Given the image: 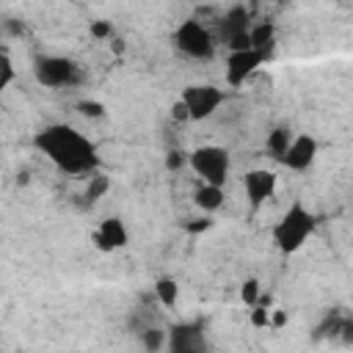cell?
Masks as SVG:
<instances>
[{"mask_svg":"<svg viewBox=\"0 0 353 353\" xmlns=\"http://www.w3.org/2000/svg\"><path fill=\"white\" fill-rule=\"evenodd\" d=\"M33 143L58 171H63L69 176H88L99 165L97 146L69 124L44 127L41 132H36Z\"/></svg>","mask_w":353,"mask_h":353,"instance_id":"1","label":"cell"},{"mask_svg":"<svg viewBox=\"0 0 353 353\" xmlns=\"http://www.w3.org/2000/svg\"><path fill=\"white\" fill-rule=\"evenodd\" d=\"M314 232V215L301 204V201H292L281 215L279 221L273 223V243L281 254H295L306 245V240L312 237Z\"/></svg>","mask_w":353,"mask_h":353,"instance_id":"2","label":"cell"},{"mask_svg":"<svg viewBox=\"0 0 353 353\" xmlns=\"http://www.w3.org/2000/svg\"><path fill=\"white\" fill-rule=\"evenodd\" d=\"M188 165L190 171L199 176V182H210V185H226L229 171H232V157L223 146L215 143H204L196 146L188 154Z\"/></svg>","mask_w":353,"mask_h":353,"instance_id":"3","label":"cell"},{"mask_svg":"<svg viewBox=\"0 0 353 353\" xmlns=\"http://www.w3.org/2000/svg\"><path fill=\"white\" fill-rule=\"evenodd\" d=\"M174 44L182 55L196 58V61H207L215 52V39L210 33V28L199 19H185L179 22V28L174 30Z\"/></svg>","mask_w":353,"mask_h":353,"instance_id":"4","label":"cell"},{"mask_svg":"<svg viewBox=\"0 0 353 353\" xmlns=\"http://www.w3.org/2000/svg\"><path fill=\"white\" fill-rule=\"evenodd\" d=\"M33 72H36L39 85H44V88H69L83 80L80 66L63 55H41L36 61Z\"/></svg>","mask_w":353,"mask_h":353,"instance_id":"5","label":"cell"},{"mask_svg":"<svg viewBox=\"0 0 353 353\" xmlns=\"http://www.w3.org/2000/svg\"><path fill=\"white\" fill-rule=\"evenodd\" d=\"M179 99L185 102L190 121H204L223 105V91L218 85H210V83H193V85L182 88Z\"/></svg>","mask_w":353,"mask_h":353,"instance_id":"6","label":"cell"},{"mask_svg":"<svg viewBox=\"0 0 353 353\" xmlns=\"http://www.w3.org/2000/svg\"><path fill=\"white\" fill-rule=\"evenodd\" d=\"M265 61H268V50H256V47L229 50L223 77H226V83H229L232 88H240L243 83H248V80L259 72V66H262Z\"/></svg>","mask_w":353,"mask_h":353,"instance_id":"7","label":"cell"},{"mask_svg":"<svg viewBox=\"0 0 353 353\" xmlns=\"http://www.w3.org/2000/svg\"><path fill=\"white\" fill-rule=\"evenodd\" d=\"M276 188H279V176L270 168H251L243 174V193L254 210L270 201L276 196Z\"/></svg>","mask_w":353,"mask_h":353,"instance_id":"8","label":"cell"},{"mask_svg":"<svg viewBox=\"0 0 353 353\" xmlns=\"http://www.w3.org/2000/svg\"><path fill=\"white\" fill-rule=\"evenodd\" d=\"M317 149L320 146H317V138L314 135H309V132L292 135V143H290L287 154L281 157V163H284V168H290L295 174L309 171L314 165V160H317Z\"/></svg>","mask_w":353,"mask_h":353,"instance_id":"9","label":"cell"},{"mask_svg":"<svg viewBox=\"0 0 353 353\" xmlns=\"http://www.w3.org/2000/svg\"><path fill=\"white\" fill-rule=\"evenodd\" d=\"M130 243V232L124 226L121 218L110 215V218H102L99 226L94 229V245L105 254H113V251H121L124 245Z\"/></svg>","mask_w":353,"mask_h":353,"instance_id":"10","label":"cell"},{"mask_svg":"<svg viewBox=\"0 0 353 353\" xmlns=\"http://www.w3.org/2000/svg\"><path fill=\"white\" fill-rule=\"evenodd\" d=\"M168 347L174 353H196V350H204V339H201V331L193 328V325H179L174 331H168Z\"/></svg>","mask_w":353,"mask_h":353,"instance_id":"11","label":"cell"},{"mask_svg":"<svg viewBox=\"0 0 353 353\" xmlns=\"http://www.w3.org/2000/svg\"><path fill=\"white\" fill-rule=\"evenodd\" d=\"M193 201H196V207L201 210V212H215V210H221L223 207V201H226V190H223V185H210V182H199V188L193 190Z\"/></svg>","mask_w":353,"mask_h":353,"instance_id":"12","label":"cell"},{"mask_svg":"<svg viewBox=\"0 0 353 353\" xmlns=\"http://www.w3.org/2000/svg\"><path fill=\"white\" fill-rule=\"evenodd\" d=\"M248 19H251V17H248V8H243V6L229 8V11L223 14V19H221V33H223V39L229 41L232 36H237V33L248 30V28H251V22H248Z\"/></svg>","mask_w":353,"mask_h":353,"instance_id":"13","label":"cell"},{"mask_svg":"<svg viewBox=\"0 0 353 353\" xmlns=\"http://www.w3.org/2000/svg\"><path fill=\"white\" fill-rule=\"evenodd\" d=\"M154 298H157V303L165 306V309L176 306V301H179V284H176V279H171V276L157 279V281H154Z\"/></svg>","mask_w":353,"mask_h":353,"instance_id":"14","label":"cell"},{"mask_svg":"<svg viewBox=\"0 0 353 353\" xmlns=\"http://www.w3.org/2000/svg\"><path fill=\"white\" fill-rule=\"evenodd\" d=\"M290 143H292V132H290V130H284V127H276V130H270V132H268V141H265L268 152H270L276 160H281V157L287 154Z\"/></svg>","mask_w":353,"mask_h":353,"instance_id":"15","label":"cell"},{"mask_svg":"<svg viewBox=\"0 0 353 353\" xmlns=\"http://www.w3.org/2000/svg\"><path fill=\"white\" fill-rule=\"evenodd\" d=\"M251 47H256V50H270V44H273V36H276V28H273V22H256V25H251Z\"/></svg>","mask_w":353,"mask_h":353,"instance_id":"16","label":"cell"},{"mask_svg":"<svg viewBox=\"0 0 353 353\" xmlns=\"http://www.w3.org/2000/svg\"><path fill=\"white\" fill-rule=\"evenodd\" d=\"M108 188H110V179L94 171V174H88V188H85V199H88V201H97V199H102V196L108 193Z\"/></svg>","mask_w":353,"mask_h":353,"instance_id":"17","label":"cell"},{"mask_svg":"<svg viewBox=\"0 0 353 353\" xmlns=\"http://www.w3.org/2000/svg\"><path fill=\"white\" fill-rule=\"evenodd\" d=\"M240 301H243L248 309L262 301V284H259V279H245V281H243V287H240Z\"/></svg>","mask_w":353,"mask_h":353,"instance_id":"18","label":"cell"},{"mask_svg":"<svg viewBox=\"0 0 353 353\" xmlns=\"http://www.w3.org/2000/svg\"><path fill=\"white\" fill-rule=\"evenodd\" d=\"M248 320H251V325H254V328H270V309H268V298H262L256 306H251Z\"/></svg>","mask_w":353,"mask_h":353,"instance_id":"19","label":"cell"},{"mask_svg":"<svg viewBox=\"0 0 353 353\" xmlns=\"http://www.w3.org/2000/svg\"><path fill=\"white\" fill-rule=\"evenodd\" d=\"M141 342L146 350H160V347H168V339H165V331L160 328H146L141 331Z\"/></svg>","mask_w":353,"mask_h":353,"instance_id":"20","label":"cell"},{"mask_svg":"<svg viewBox=\"0 0 353 353\" xmlns=\"http://www.w3.org/2000/svg\"><path fill=\"white\" fill-rule=\"evenodd\" d=\"M14 77H17L14 61H11L8 50H3V52H0V88H8V85L14 83Z\"/></svg>","mask_w":353,"mask_h":353,"instance_id":"21","label":"cell"},{"mask_svg":"<svg viewBox=\"0 0 353 353\" xmlns=\"http://www.w3.org/2000/svg\"><path fill=\"white\" fill-rule=\"evenodd\" d=\"M91 36L94 39H110L113 36V28H110V22H105V19H97V22H91Z\"/></svg>","mask_w":353,"mask_h":353,"instance_id":"22","label":"cell"},{"mask_svg":"<svg viewBox=\"0 0 353 353\" xmlns=\"http://www.w3.org/2000/svg\"><path fill=\"white\" fill-rule=\"evenodd\" d=\"M77 108H80V113H83V116H91V119L105 116V108H102L99 102H80Z\"/></svg>","mask_w":353,"mask_h":353,"instance_id":"23","label":"cell"},{"mask_svg":"<svg viewBox=\"0 0 353 353\" xmlns=\"http://www.w3.org/2000/svg\"><path fill=\"white\" fill-rule=\"evenodd\" d=\"M287 325V312L284 309H270V328H284Z\"/></svg>","mask_w":353,"mask_h":353,"instance_id":"24","label":"cell"},{"mask_svg":"<svg viewBox=\"0 0 353 353\" xmlns=\"http://www.w3.org/2000/svg\"><path fill=\"white\" fill-rule=\"evenodd\" d=\"M171 113H174V119H179V121H190V116H188V108H185V102H182V99H176V102H174Z\"/></svg>","mask_w":353,"mask_h":353,"instance_id":"25","label":"cell"},{"mask_svg":"<svg viewBox=\"0 0 353 353\" xmlns=\"http://www.w3.org/2000/svg\"><path fill=\"white\" fill-rule=\"evenodd\" d=\"M165 163H168V168L174 171V168H179V165L185 163V157H182V152H168V160H165Z\"/></svg>","mask_w":353,"mask_h":353,"instance_id":"26","label":"cell"},{"mask_svg":"<svg viewBox=\"0 0 353 353\" xmlns=\"http://www.w3.org/2000/svg\"><path fill=\"white\" fill-rule=\"evenodd\" d=\"M207 226H210V218H201L199 223H188L190 232H201V229H207Z\"/></svg>","mask_w":353,"mask_h":353,"instance_id":"27","label":"cell"},{"mask_svg":"<svg viewBox=\"0 0 353 353\" xmlns=\"http://www.w3.org/2000/svg\"><path fill=\"white\" fill-rule=\"evenodd\" d=\"M251 3H259V0H251Z\"/></svg>","mask_w":353,"mask_h":353,"instance_id":"28","label":"cell"},{"mask_svg":"<svg viewBox=\"0 0 353 353\" xmlns=\"http://www.w3.org/2000/svg\"><path fill=\"white\" fill-rule=\"evenodd\" d=\"M279 3H281V0H279Z\"/></svg>","mask_w":353,"mask_h":353,"instance_id":"29","label":"cell"}]
</instances>
